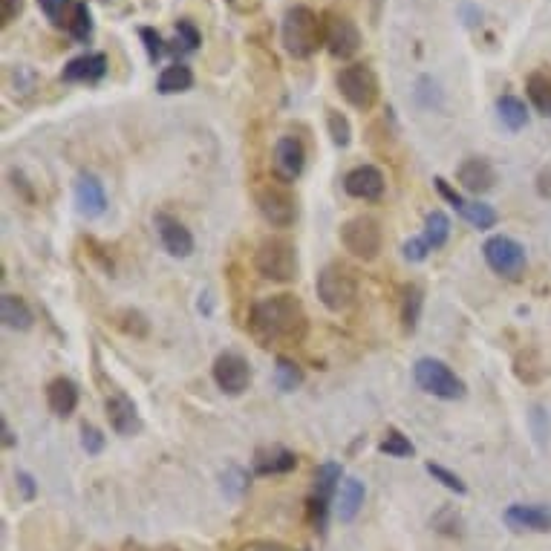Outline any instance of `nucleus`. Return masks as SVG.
Wrapping results in <instances>:
<instances>
[{"label": "nucleus", "mask_w": 551, "mask_h": 551, "mask_svg": "<svg viewBox=\"0 0 551 551\" xmlns=\"http://www.w3.org/2000/svg\"><path fill=\"white\" fill-rule=\"evenodd\" d=\"M249 332L266 350H292L309 335V315L295 295H272L251 306Z\"/></svg>", "instance_id": "obj_1"}, {"label": "nucleus", "mask_w": 551, "mask_h": 551, "mask_svg": "<svg viewBox=\"0 0 551 551\" xmlns=\"http://www.w3.org/2000/svg\"><path fill=\"white\" fill-rule=\"evenodd\" d=\"M283 47L292 58H312L324 47V21L309 6H292L283 15Z\"/></svg>", "instance_id": "obj_2"}, {"label": "nucleus", "mask_w": 551, "mask_h": 551, "mask_svg": "<svg viewBox=\"0 0 551 551\" xmlns=\"http://www.w3.org/2000/svg\"><path fill=\"white\" fill-rule=\"evenodd\" d=\"M254 266L266 280L275 283H289L298 277V251L286 240V237H266L257 254H254Z\"/></svg>", "instance_id": "obj_3"}, {"label": "nucleus", "mask_w": 551, "mask_h": 551, "mask_svg": "<svg viewBox=\"0 0 551 551\" xmlns=\"http://www.w3.org/2000/svg\"><path fill=\"white\" fill-rule=\"evenodd\" d=\"M413 378H416V384L425 390L427 396H436V399L445 401H456L465 396V381L439 358H419L416 367H413Z\"/></svg>", "instance_id": "obj_4"}, {"label": "nucleus", "mask_w": 551, "mask_h": 551, "mask_svg": "<svg viewBox=\"0 0 551 551\" xmlns=\"http://www.w3.org/2000/svg\"><path fill=\"white\" fill-rule=\"evenodd\" d=\"M318 298L329 312H347L355 298H358V283L347 266L341 263H329L321 269V275L315 280Z\"/></svg>", "instance_id": "obj_5"}, {"label": "nucleus", "mask_w": 551, "mask_h": 551, "mask_svg": "<svg viewBox=\"0 0 551 551\" xmlns=\"http://www.w3.org/2000/svg\"><path fill=\"white\" fill-rule=\"evenodd\" d=\"M344 482V471L338 462H324L315 474V488L309 494L306 511H309V523L315 526V531H326V517H329V502L335 500L338 488Z\"/></svg>", "instance_id": "obj_6"}, {"label": "nucleus", "mask_w": 551, "mask_h": 551, "mask_svg": "<svg viewBox=\"0 0 551 551\" xmlns=\"http://www.w3.org/2000/svg\"><path fill=\"white\" fill-rule=\"evenodd\" d=\"M254 202H257V211L260 217L269 223L272 228H289L295 226V217H298V205L292 191L280 182H266L254 191Z\"/></svg>", "instance_id": "obj_7"}, {"label": "nucleus", "mask_w": 551, "mask_h": 551, "mask_svg": "<svg viewBox=\"0 0 551 551\" xmlns=\"http://www.w3.org/2000/svg\"><path fill=\"white\" fill-rule=\"evenodd\" d=\"M341 96L352 104L355 110H373L378 101V78L367 64H350L335 78Z\"/></svg>", "instance_id": "obj_8"}, {"label": "nucleus", "mask_w": 551, "mask_h": 551, "mask_svg": "<svg viewBox=\"0 0 551 551\" xmlns=\"http://www.w3.org/2000/svg\"><path fill=\"white\" fill-rule=\"evenodd\" d=\"M341 246L350 251L352 257L370 263L381 254L384 237H381V226L373 217H352L341 226Z\"/></svg>", "instance_id": "obj_9"}, {"label": "nucleus", "mask_w": 551, "mask_h": 551, "mask_svg": "<svg viewBox=\"0 0 551 551\" xmlns=\"http://www.w3.org/2000/svg\"><path fill=\"white\" fill-rule=\"evenodd\" d=\"M482 254H485V263L491 266V272H497L505 280H517L526 272V249L505 234L488 237L482 246Z\"/></svg>", "instance_id": "obj_10"}, {"label": "nucleus", "mask_w": 551, "mask_h": 551, "mask_svg": "<svg viewBox=\"0 0 551 551\" xmlns=\"http://www.w3.org/2000/svg\"><path fill=\"white\" fill-rule=\"evenodd\" d=\"M324 44L335 58H352L361 50V32L350 15L332 9L324 15Z\"/></svg>", "instance_id": "obj_11"}, {"label": "nucleus", "mask_w": 551, "mask_h": 551, "mask_svg": "<svg viewBox=\"0 0 551 551\" xmlns=\"http://www.w3.org/2000/svg\"><path fill=\"white\" fill-rule=\"evenodd\" d=\"M433 185H436V191H439L445 200L451 202L453 211H456L468 226L479 228V231H488V228H494L497 223H500V214H497L491 205H485V202H479V200H465L462 194H456V191H453L451 185H448L442 176H436V179H433Z\"/></svg>", "instance_id": "obj_12"}, {"label": "nucleus", "mask_w": 551, "mask_h": 551, "mask_svg": "<svg viewBox=\"0 0 551 551\" xmlns=\"http://www.w3.org/2000/svg\"><path fill=\"white\" fill-rule=\"evenodd\" d=\"M214 381L226 396H243L251 384L249 361L240 352H223L214 361Z\"/></svg>", "instance_id": "obj_13"}, {"label": "nucleus", "mask_w": 551, "mask_h": 551, "mask_svg": "<svg viewBox=\"0 0 551 551\" xmlns=\"http://www.w3.org/2000/svg\"><path fill=\"white\" fill-rule=\"evenodd\" d=\"M306 168V151H303L301 139L295 136H283L277 139L275 153H272V171H275L277 182L292 185Z\"/></svg>", "instance_id": "obj_14"}, {"label": "nucleus", "mask_w": 551, "mask_h": 551, "mask_svg": "<svg viewBox=\"0 0 551 551\" xmlns=\"http://www.w3.org/2000/svg\"><path fill=\"white\" fill-rule=\"evenodd\" d=\"M153 226H156L162 249L168 251L171 257H191L194 254V234L182 226L176 217H171L168 211H159L153 217Z\"/></svg>", "instance_id": "obj_15"}, {"label": "nucleus", "mask_w": 551, "mask_h": 551, "mask_svg": "<svg viewBox=\"0 0 551 551\" xmlns=\"http://www.w3.org/2000/svg\"><path fill=\"white\" fill-rule=\"evenodd\" d=\"M505 526L511 531H534V534H546L551 531V505H543V502H534V505H511L505 508L502 514Z\"/></svg>", "instance_id": "obj_16"}, {"label": "nucleus", "mask_w": 551, "mask_h": 551, "mask_svg": "<svg viewBox=\"0 0 551 551\" xmlns=\"http://www.w3.org/2000/svg\"><path fill=\"white\" fill-rule=\"evenodd\" d=\"M344 191L355 200L376 202L384 197V174L376 165H358L344 176Z\"/></svg>", "instance_id": "obj_17"}, {"label": "nucleus", "mask_w": 551, "mask_h": 551, "mask_svg": "<svg viewBox=\"0 0 551 551\" xmlns=\"http://www.w3.org/2000/svg\"><path fill=\"white\" fill-rule=\"evenodd\" d=\"M456 179H459V185L468 191V194H488L494 185H497V171H494V165L488 162V159H482V156H474V159H465L462 165H459V171H456Z\"/></svg>", "instance_id": "obj_18"}, {"label": "nucleus", "mask_w": 551, "mask_h": 551, "mask_svg": "<svg viewBox=\"0 0 551 551\" xmlns=\"http://www.w3.org/2000/svg\"><path fill=\"white\" fill-rule=\"evenodd\" d=\"M104 413H107V422L110 427L119 433V436H136L142 430V419H139V410L136 404L127 399L125 393H113L107 404H104Z\"/></svg>", "instance_id": "obj_19"}, {"label": "nucleus", "mask_w": 551, "mask_h": 551, "mask_svg": "<svg viewBox=\"0 0 551 551\" xmlns=\"http://www.w3.org/2000/svg\"><path fill=\"white\" fill-rule=\"evenodd\" d=\"M104 76H107L104 52H84L61 70V81H70V84H96Z\"/></svg>", "instance_id": "obj_20"}, {"label": "nucleus", "mask_w": 551, "mask_h": 551, "mask_svg": "<svg viewBox=\"0 0 551 551\" xmlns=\"http://www.w3.org/2000/svg\"><path fill=\"white\" fill-rule=\"evenodd\" d=\"M76 205L78 214L87 217V220H96L107 211V194H104V185L99 182V176L81 174L76 179Z\"/></svg>", "instance_id": "obj_21"}, {"label": "nucleus", "mask_w": 551, "mask_h": 551, "mask_svg": "<svg viewBox=\"0 0 551 551\" xmlns=\"http://www.w3.org/2000/svg\"><path fill=\"white\" fill-rule=\"evenodd\" d=\"M364 497H367L364 482L355 479V476H344V482H341V488L335 494V514H338V520L341 523H352L358 517L361 505H364Z\"/></svg>", "instance_id": "obj_22"}, {"label": "nucleus", "mask_w": 551, "mask_h": 551, "mask_svg": "<svg viewBox=\"0 0 551 551\" xmlns=\"http://www.w3.org/2000/svg\"><path fill=\"white\" fill-rule=\"evenodd\" d=\"M47 404H50L52 416L58 419H70L78 407V384L70 378H52L47 387Z\"/></svg>", "instance_id": "obj_23"}, {"label": "nucleus", "mask_w": 551, "mask_h": 551, "mask_svg": "<svg viewBox=\"0 0 551 551\" xmlns=\"http://www.w3.org/2000/svg\"><path fill=\"white\" fill-rule=\"evenodd\" d=\"M298 468V456L286 448H260L254 456V474L257 476H277L289 474Z\"/></svg>", "instance_id": "obj_24"}, {"label": "nucleus", "mask_w": 551, "mask_h": 551, "mask_svg": "<svg viewBox=\"0 0 551 551\" xmlns=\"http://www.w3.org/2000/svg\"><path fill=\"white\" fill-rule=\"evenodd\" d=\"M0 318H3V324L9 326V329H18V332H26L35 324V315H32L29 303L21 295H12V292H6L0 298Z\"/></svg>", "instance_id": "obj_25"}, {"label": "nucleus", "mask_w": 551, "mask_h": 551, "mask_svg": "<svg viewBox=\"0 0 551 551\" xmlns=\"http://www.w3.org/2000/svg\"><path fill=\"white\" fill-rule=\"evenodd\" d=\"M191 87H194V70H191L188 64H182V61L165 67V70L159 73V81H156V90H159L162 96L185 93V90H191Z\"/></svg>", "instance_id": "obj_26"}, {"label": "nucleus", "mask_w": 551, "mask_h": 551, "mask_svg": "<svg viewBox=\"0 0 551 551\" xmlns=\"http://www.w3.org/2000/svg\"><path fill=\"white\" fill-rule=\"evenodd\" d=\"M526 93L531 104H534V110L540 116L551 119V73H546V70L531 73L526 81Z\"/></svg>", "instance_id": "obj_27"}, {"label": "nucleus", "mask_w": 551, "mask_h": 551, "mask_svg": "<svg viewBox=\"0 0 551 551\" xmlns=\"http://www.w3.org/2000/svg\"><path fill=\"white\" fill-rule=\"evenodd\" d=\"M422 306H425V292L416 283L404 286V292H401V324H404V332H416L419 318H422Z\"/></svg>", "instance_id": "obj_28"}, {"label": "nucleus", "mask_w": 551, "mask_h": 551, "mask_svg": "<svg viewBox=\"0 0 551 551\" xmlns=\"http://www.w3.org/2000/svg\"><path fill=\"white\" fill-rule=\"evenodd\" d=\"M497 116L508 130H523L528 125L526 101H520L517 96H500L497 99Z\"/></svg>", "instance_id": "obj_29"}, {"label": "nucleus", "mask_w": 551, "mask_h": 551, "mask_svg": "<svg viewBox=\"0 0 551 551\" xmlns=\"http://www.w3.org/2000/svg\"><path fill=\"white\" fill-rule=\"evenodd\" d=\"M422 237H425L430 249H442L448 243V237H451V220H448V214L445 211H430Z\"/></svg>", "instance_id": "obj_30"}, {"label": "nucleus", "mask_w": 551, "mask_h": 551, "mask_svg": "<svg viewBox=\"0 0 551 551\" xmlns=\"http://www.w3.org/2000/svg\"><path fill=\"white\" fill-rule=\"evenodd\" d=\"M67 32L73 35V41H78V44H90V38H93V15H90V6L84 0L76 3L73 18L67 24Z\"/></svg>", "instance_id": "obj_31"}, {"label": "nucleus", "mask_w": 551, "mask_h": 551, "mask_svg": "<svg viewBox=\"0 0 551 551\" xmlns=\"http://www.w3.org/2000/svg\"><path fill=\"white\" fill-rule=\"evenodd\" d=\"M275 384L280 393H295L303 384V370L295 361H289V358H277Z\"/></svg>", "instance_id": "obj_32"}, {"label": "nucleus", "mask_w": 551, "mask_h": 551, "mask_svg": "<svg viewBox=\"0 0 551 551\" xmlns=\"http://www.w3.org/2000/svg\"><path fill=\"white\" fill-rule=\"evenodd\" d=\"M378 451L387 453V456H393V459H404V456H413L416 448H413V442L401 433V430H387L384 433V439H381V445H378Z\"/></svg>", "instance_id": "obj_33"}, {"label": "nucleus", "mask_w": 551, "mask_h": 551, "mask_svg": "<svg viewBox=\"0 0 551 551\" xmlns=\"http://www.w3.org/2000/svg\"><path fill=\"white\" fill-rule=\"evenodd\" d=\"M326 127H329V136H332V145L335 148H347L352 142V127L350 119L338 110H326Z\"/></svg>", "instance_id": "obj_34"}, {"label": "nucleus", "mask_w": 551, "mask_h": 551, "mask_svg": "<svg viewBox=\"0 0 551 551\" xmlns=\"http://www.w3.org/2000/svg\"><path fill=\"white\" fill-rule=\"evenodd\" d=\"M202 44V35L197 26L191 24L188 18H182L176 24V44L171 47V52H197Z\"/></svg>", "instance_id": "obj_35"}, {"label": "nucleus", "mask_w": 551, "mask_h": 551, "mask_svg": "<svg viewBox=\"0 0 551 551\" xmlns=\"http://www.w3.org/2000/svg\"><path fill=\"white\" fill-rule=\"evenodd\" d=\"M78 0H38L41 12L47 15V21L55 26H67L73 18V9H76Z\"/></svg>", "instance_id": "obj_36"}, {"label": "nucleus", "mask_w": 551, "mask_h": 551, "mask_svg": "<svg viewBox=\"0 0 551 551\" xmlns=\"http://www.w3.org/2000/svg\"><path fill=\"white\" fill-rule=\"evenodd\" d=\"M139 38L145 41V50H148L151 64H159V61H162V55L171 50V47L162 41V35H159L156 29H151V26H142V29H139Z\"/></svg>", "instance_id": "obj_37"}, {"label": "nucleus", "mask_w": 551, "mask_h": 551, "mask_svg": "<svg viewBox=\"0 0 551 551\" xmlns=\"http://www.w3.org/2000/svg\"><path fill=\"white\" fill-rule=\"evenodd\" d=\"M425 471L433 476L436 482H442V485H445L448 491H456V494H465V491H468V485H465V482H462L459 476L453 474V471H448V468H442V465H436V462H427Z\"/></svg>", "instance_id": "obj_38"}, {"label": "nucleus", "mask_w": 551, "mask_h": 551, "mask_svg": "<svg viewBox=\"0 0 551 551\" xmlns=\"http://www.w3.org/2000/svg\"><path fill=\"white\" fill-rule=\"evenodd\" d=\"M81 448L90 453V456H99V453L104 451V436H101V430H96L93 425L81 427Z\"/></svg>", "instance_id": "obj_39"}, {"label": "nucleus", "mask_w": 551, "mask_h": 551, "mask_svg": "<svg viewBox=\"0 0 551 551\" xmlns=\"http://www.w3.org/2000/svg\"><path fill=\"white\" fill-rule=\"evenodd\" d=\"M404 257L410 260V263H422V260H427V254H430V246H427L425 237H413V240H407L404 243Z\"/></svg>", "instance_id": "obj_40"}, {"label": "nucleus", "mask_w": 551, "mask_h": 551, "mask_svg": "<svg viewBox=\"0 0 551 551\" xmlns=\"http://www.w3.org/2000/svg\"><path fill=\"white\" fill-rule=\"evenodd\" d=\"M240 551H292V549H286V546H280V543H272V540H251V543H246Z\"/></svg>", "instance_id": "obj_41"}, {"label": "nucleus", "mask_w": 551, "mask_h": 551, "mask_svg": "<svg viewBox=\"0 0 551 551\" xmlns=\"http://www.w3.org/2000/svg\"><path fill=\"white\" fill-rule=\"evenodd\" d=\"M15 482L21 485V491H24V500H35V479L26 474V471H18L15 474Z\"/></svg>", "instance_id": "obj_42"}, {"label": "nucleus", "mask_w": 551, "mask_h": 551, "mask_svg": "<svg viewBox=\"0 0 551 551\" xmlns=\"http://www.w3.org/2000/svg\"><path fill=\"white\" fill-rule=\"evenodd\" d=\"M537 191H540V197H549L551 200V168L540 171V176H537Z\"/></svg>", "instance_id": "obj_43"}, {"label": "nucleus", "mask_w": 551, "mask_h": 551, "mask_svg": "<svg viewBox=\"0 0 551 551\" xmlns=\"http://www.w3.org/2000/svg\"><path fill=\"white\" fill-rule=\"evenodd\" d=\"M0 430H3V448H12L15 445V436H12V427L6 419H0Z\"/></svg>", "instance_id": "obj_44"}, {"label": "nucleus", "mask_w": 551, "mask_h": 551, "mask_svg": "<svg viewBox=\"0 0 551 551\" xmlns=\"http://www.w3.org/2000/svg\"><path fill=\"white\" fill-rule=\"evenodd\" d=\"M125 551H168V549H148L142 543H125Z\"/></svg>", "instance_id": "obj_45"}]
</instances>
